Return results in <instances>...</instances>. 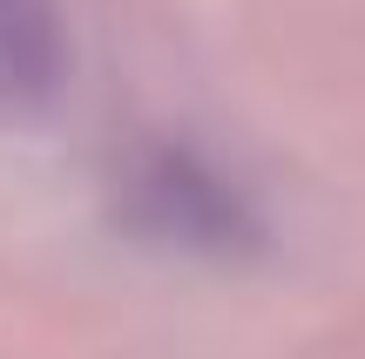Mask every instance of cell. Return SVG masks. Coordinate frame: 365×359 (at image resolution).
<instances>
[{
    "label": "cell",
    "mask_w": 365,
    "mask_h": 359,
    "mask_svg": "<svg viewBox=\"0 0 365 359\" xmlns=\"http://www.w3.org/2000/svg\"><path fill=\"white\" fill-rule=\"evenodd\" d=\"M122 217L135 238H156L170 251H203V258H244L257 244L250 203L190 149H143L122 176Z\"/></svg>",
    "instance_id": "obj_1"
},
{
    "label": "cell",
    "mask_w": 365,
    "mask_h": 359,
    "mask_svg": "<svg viewBox=\"0 0 365 359\" xmlns=\"http://www.w3.org/2000/svg\"><path fill=\"white\" fill-rule=\"evenodd\" d=\"M68 61L61 0H0V122L48 116L68 89Z\"/></svg>",
    "instance_id": "obj_2"
}]
</instances>
